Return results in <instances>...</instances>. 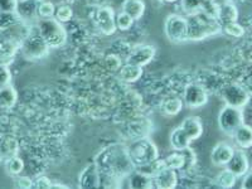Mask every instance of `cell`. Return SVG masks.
I'll list each match as a JSON object with an SVG mask.
<instances>
[{
    "mask_svg": "<svg viewBox=\"0 0 252 189\" xmlns=\"http://www.w3.org/2000/svg\"><path fill=\"white\" fill-rule=\"evenodd\" d=\"M94 163L98 165L101 174L114 179H123L129 177L135 169L134 164L127 153V148L121 144H114L98 153Z\"/></svg>",
    "mask_w": 252,
    "mask_h": 189,
    "instance_id": "obj_1",
    "label": "cell"
},
{
    "mask_svg": "<svg viewBox=\"0 0 252 189\" xmlns=\"http://www.w3.org/2000/svg\"><path fill=\"white\" fill-rule=\"evenodd\" d=\"M27 33L26 23H20L10 29H0V64L9 66L14 61Z\"/></svg>",
    "mask_w": 252,
    "mask_h": 189,
    "instance_id": "obj_2",
    "label": "cell"
},
{
    "mask_svg": "<svg viewBox=\"0 0 252 189\" xmlns=\"http://www.w3.org/2000/svg\"><path fill=\"white\" fill-rule=\"evenodd\" d=\"M187 18H188V40L198 42L222 32V26L218 19L207 17L203 13H195Z\"/></svg>",
    "mask_w": 252,
    "mask_h": 189,
    "instance_id": "obj_3",
    "label": "cell"
},
{
    "mask_svg": "<svg viewBox=\"0 0 252 189\" xmlns=\"http://www.w3.org/2000/svg\"><path fill=\"white\" fill-rule=\"evenodd\" d=\"M127 153L135 168H143L159 159V150L148 136L135 139L127 146Z\"/></svg>",
    "mask_w": 252,
    "mask_h": 189,
    "instance_id": "obj_4",
    "label": "cell"
},
{
    "mask_svg": "<svg viewBox=\"0 0 252 189\" xmlns=\"http://www.w3.org/2000/svg\"><path fill=\"white\" fill-rule=\"evenodd\" d=\"M38 33L51 49L61 48L67 42V31L56 18L40 19L38 23Z\"/></svg>",
    "mask_w": 252,
    "mask_h": 189,
    "instance_id": "obj_5",
    "label": "cell"
},
{
    "mask_svg": "<svg viewBox=\"0 0 252 189\" xmlns=\"http://www.w3.org/2000/svg\"><path fill=\"white\" fill-rule=\"evenodd\" d=\"M49 49L51 48L44 42L43 38L40 37L39 33L35 34L33 32H28L20 43L19 51L27 61L37 62L49 55Z\"/></svg>",
    "mask_w": 252,
    "mask_h": 189,
    "instance_id": "obj_6",
    "label": "cell"
},
{
    "mask_svg": "<svg viewBox=\"0 0 252 189\" xmlns=\"http://www.w3.org/2000/svg\"><path fill=\"white\" fill-rule=\"evenodd\" d=\"M165 37L172 43H183L188 40V18L183 15L170 14L164 23Z\"/></svg>",
    "mask_w": 252,
    "mask_h": 189,
    "instance_id": "obj_7",
    "label": "cell"
},
{
    "mask_svg": "<svg viewBox=\"0 0 252 189\" xmlns=\"http://www.w3.org/2000/svg\"><path fill=\"white\" fill-rule=\"evenodd\" d=\"M218 127L220 131L227 135H232L242 124H245V118L242 109L226 105L222 107L217 118Z\"/></svg>",
    "mask_w": 252,
    "mask_h": 189,
    "instance_id": "obj_8",
    "label": "cell"
},
{
    "mask_svg": "<svg viewBox=\"0 0 252 189\" xmlns=\"http://www.w3.org/2000/svg\"><path fill=\"white\" fill-rule=\"evenodd\" d=\"M222 98L226 105L244 109L250 102V92L238 83H229L222 89Z\"/></svg>",
    "mask_w": 252,
    "mask_h": 189,
    "instance_id": "obj_9",
    "label": "cell"
},
{
    "mask_svg": "<svg viewBox=\"0 0 252 189\" xmlns=\"http://www.w3.org/2000/svg\"><path fill=\"white\" fill-rule=\"evenodd\" d=\"M94 23L105 35H112L116 32V14L111 6H100L94 12Z\"/></svg>",
    "mask_w": 252,
    "mask_h": 189,
    "instance_id": "obj_10",
    "label": "cell"
},
{
    "mask_svg": "<svg viewBox=\"0 0 252 189\" xmlns=\"http://www.w3.org/2000/svg\"><path fill=\"white\" fill-rule=\"evenodd\" d=\"M183 102L190 109H199L208 102V92L198 83H189L184 89Z\"/></svg>",
    "mask_w": 252,
    "mask_h": 189,
    "instance_id": "obj_11",
    "label": "cell"
},
{
    "mask_svg": "<svg viewBox=\"0 0 252 189\" xmlns=\"http://www.w3.org/2000/svg\"><path fill=\"white\" fill-rule=\"evenodd\" d=\"M155 53H157V49H155L154 46H150V44H139V46L134 47L131 49L126 62L134 63L136 66L145 67L146 64H149L154 60Z\"/></svg>",
    "mask_w": 252,
    "mask_h": 189,
    "instance_id": "obj_12",
    "label": "cell"
},
{
    "mask_svg": "<svg viewBox=\"0 0 252 189\" xmlns=\"http://www.w3.org/2000/svg\"><path fill=\"white\" fill-rule=\"evenodd\" d=\"M154 188L159 189H173L178 184L177 170L170 169L168 166H163L152 177Z\"/></svg>",
    "mask_w": 252,
    "mask_h": 189,
    "instance_id": "obj_13",
    "label": "cell"
},
{
    "mask_svg": "<svg viewBox=\"0 0 252 189\" xmlns=\"http://www.w3.org/2000/svg\"><path fill=\"white\" fill-rule=\"evenodd\" d=\"M101 186V173L96 163H91L83 168L78 178L80 188H98Z\"/></svg>",
    "mask_w": 252,
    "mask_h": 189,
    "instance_id": "obj_14",
    "label": "cell"
},
{
    "mask_svg": "<svg viewBox=\"0 0 252 189\" xmlns=\"http://www.w3.org/2000/svg\"><path fill=\"white\" fill-rule=\"evenodd\" d=\"M233 153H235V148L229 144L220 141L211 152V160L212 164L216 166H226L228 161L231 160Z\"/></svg>",
    "mask_w": 252,
    "mask_h": 189,
    "instance_id": "obj_15",
    "label": "cell"
},
{
    "mask_svg": "<svg viewBox=\"0 0 252 189\" xmlns=\"http://www.w3.org/2000/svg\"><path fill=\"white\" fill-rule=\"evenodd\" d=\"M227 169H229L237 178L244 177L250 170V161L246 153L242 150H235L231 160L227 164Z\"/></svg>",
    "mask_w": 252,
    "mask_h": 189,
    "instance_id": "obj_16",
    "label": "cell"
},
{
    "mask_svg": "<svg viewBox=\"0 0 252 189\" xmlns=\"http://www.w3.org/2000/svg\"><path fill=\"white\" fill-rule=\"evenodd\" d=\"M179 126L186 131V134L188 135L192 141L199 139L203 134V124H202L201 119H198L197 116L186 118Z\"/></svg>",
    "mask_w": 252,
    "mask_h": 189,
    "instance_id": "obj_17",
    "label": "cell"
},
{
    "mask_svg": "<svg viewBox=\"0 0 252 189\" xmlns=\"http://www.w3.org/2000/svg\"><path fill=\"white\" fill-rule=\"evenodd\" d=\"M143 67L136 66L134 63L126 62L123 63V66L119 69V76L121 80L126 83L138 82L143 76Z\"/></svg>",
    "mask_w": 252,
    "mask_h": 189,
    "instance_id": "obj_18",
    "label": "cell"
},
{
    "mask_svg": "<svg viewBox=\"0 0 252 189\" xmlns=\"http://www.w3.org/2000/svg\"><path fill=\"white\" fill-rule=\"evenodd\" d=\"M145 3L144 0H124L121 4V10L129 14L132 19L140 20L145 14Z\"/></svg>",
    "mask_w": 252,
    "mask_h": 189,
    "instance_id": "obj_19",
    "label": "cell"
},
{
    "mask_svg": "<svg viewBox=\"0 0 252 189\" xmlns=\"http://www.w3.org/2000/svg\"><path fill=\"white\" fill-rule=\"evenodd\" d=\"M169 143L173 149L178 150V152H182V150L188 149L190 143H192V140H190V138L186 134V131L182 129L181 126H178V127H175V129L170 132Z\"/></svg>",
    "mask_w": 252,
    "mask_h": 189,
    "instance_id": "obj_20",
    "label": "cell"
},
{
    "mask_svg": "<svg viewBox=\"0 0 252 189\" xmlns=\"http://www.w3.org/2000/svg\"><path fill=\"white\" fill-rule=\"evenodd\" d=\"M233 140L241 149H249L252 146V126L242 124V125L232 134Z\"/></svg>",
    "mask_w": 252,
    "mask_h": 189,
    "instance_id": "obj_21",
    "label": "cell"
},
{
    "mask_svg": "<svg viewBox=\"0 0 252 189\" xmlns=\"http://www.w3.org/2000/svg\"><path fill=\"white\" fill-rule=\"evenodd\" d=\"M38 0H26V1H18V6L15 13L18 17L22 20L27 22V20L34 19L37 17V6Z\"/></svg>",
    "mask_w": 252,
    "mask_h": 189,
    "instance_id": "obj_22",
    "label": "cell"
},
{
    "mask_svg": "<svg viewBox=\"0 0 252 189\" xmlns=\"http://www.w3.org/2000/svg\"><path fill=\"white\" fill-rule=\"evenodd\" d=\"M18 101V92L12 85L0 89V109L10 110Z\"/></svg>",
    "mask_w": 252,
    "mask_h": 189,
    "instance_id": "obj_23",
    "label": "cell"
},
{
    "mask_svg": "<svg viewBox=\"0 0 252 189\" xmlns=\"http://www.w3.org/2000/svg\"><path fill=\"white\" fill-rule=\"evenodd\" d=\"M19 152V143L12 135H5L0 139V153L3 155L4 160L8 158L18 155Z\"/></svg>",
    "mask_w": 252,
    "mask_h": 189,
    "instance_id": "obj_24",
    "label": "cell"
},
{
    "mask_svg": "<svg viewBox=\"0 0 252 189\" xmlns=\"http://www.w3.org/2000/svg\"><path fill=\"white\" fill-rule=\"evenodd\" d=\"M129 187L130 188H154L153 186V179L150 175L145 174L141 170H132L129 177Z\"/></svg>",
    "mask_w": 252,
    "mask_h": 189,
    "instance_id": "obj_25",
    "label": "cell"
},
{
    "mask_svg": "<svg viewBox=\"0 0 252 189\" xmlns=\"http://www.w3.org/2000/svg\"><path fill=\"white\" fill-rule=\"evenodd\" d=\"M217 19L220 23V26L226 23H231V22H237L238 10L235 4H233V1H229V3L218 8Z\"/></svg>",
    "mask_w": 252,
    "mask_h": 189,
    "instance_id": "obj_26",
    "label": "cell"
},
{
    "mask_svg": "<svg viewBox=\"0 0 252 189\" xmlns=\"http://www.w3.org/2000/svg\"><path fill=\"white\" fill-rule=\"evenodd\" d=\"M187 158L188 157L184 154V150H182V152L175 150L174 153H172V154H169L168 157L164 158L163 160L165 166H168L170 169L181 170L187 166Z\"/></svg>",
    "mask_w": 252,
    "mask_h": 189,
    "instance_id": "obj_27",
    "label": "cell"
},
{
    "mask_svg": "<svg viewBox=\"0 0 252 189\" xmlns=\"http://www.w3.org/2000/svg\"><path fill=\"white\" fill-rule=\"evenodd\" d=\"M183 100L179 97H172L161 103V112L166 116H177L183 109Z\"/></svg>",
    "mask_w": 252,
    "mask_h": 189,
    "instance_id": "obj_28",
    "label": "cell"
},
{
    "mask_svg": "<svg viewBox=\"0 0 252 189\" xmlns=\"http://www.w3.org/2000/svg\"><path fill=\"white\" fill-rule=\"evenodd\" d=\"M4 168H5V172L12 177H18L20 173L23 172L24 169V161L22 158H19L18 155H14L12 158H8L4 160Z\"/></svg>",
    "mask_w": 252,
    "mask_h": 189,
    "instance_id": "obj_29",
    "label": "cell"
},
{
    "mask_svg": "<svg viewBox=\"0 0 252 189\" xmlns=\"http://www.w3.org/2000/svg\"><path fill=\"white\" fill-rule=\"evenodd\" d=\"M237 181V177L233 174L229 169H223L220 170V173L216 177V184H217L220 188H233Z\"/></svg>",
    "mask_w": 252,
    "mask_h": 189,
    "instance_id": "obj_30",
    "label": "cell"
},
{
    "mask_svg": "<svg viewBox=\"0 0 252 189\" xmlns=\"http://www.w3.org/2000/svg\"><path fill=\"white\" fill-rule=\"evenodd\" d=\"M20 23H26L24 20L18 17L17 13L0 12V29H10Z\"/></svg>",
    "mask_w": 252,
    "mask_h": 189,
    "instance_id": "obj_31",
    "label": "cell"
},
{
    "mask_svg": "<svg viewBox=\"0 0 252 189\" xmlns=\"http://www.w3.org/2000/svg\"><path fill=\"white\" fill-rule=\"evenodd\" d=\"M56 13L55 4L47 0H40L37 6V17L39 19H47V18H53Z\"/></svg>",
    "mask_w": 252,
    "mask_h": 189,
    "instance_id": "obj_32",
    "label": "cell"
},
{
    "mask_svg": "<svg viewBox=\"0 0 252 189\" xmlns=\"http://www.w3.org/2000/svg\"><path fill=\"white\" fill-rule=\"evenodd\" d=\"M222 32L224 34L229 35L233 38H240L245 34L244 27L238 24L237 22H231V23L222 24Z\"/></svg>",
    "mask_w": 252,
    "mask_h": 189,
    "instance_id": "obj_33",
    "label": "cell"
},
{
    "mask_svg": "<svg viewBox=\"0 0 252 189\" xmlns=\"http://www.w3.org/2000/svg\"><path fill=\"white\" fill-rule=\"evenodd\" d=\"M134 22L135 20L129 14H126L125 12H123V10L119 14H116V27H118L119 31H129V29H131Z\"/></svg>",
    "mask_w": 252,
    "mask_h": 189,
    "instance_id": "obj_34",
    "label": "cell"
},
{
    "mask_svg": "<svg viewBox=\"0 0 252 189\" xmlns=\"http://www.w3.org/2000/svg\"><path fill=\"white\" fill-rule=\"evenodd\" d=\"M73 17V10H72L71 6L68 5H60L56 9L55 18L61 22V23H68L69 20Z\"/></svg>",
    "mask_w": 252,
    "mask_h": 189,
    "instance_id": "obj_35",
    "label": "cell"
},
{
    "mask_svg": "<svg viewBox=\"0 0 252 189\" xmlns=\"http://www.w3.org/2000/svg\"><path fill=\"white\" fill-rule=\"evenodd\" d=\"M149 123V121H135L134 124L131 125L130 130H131V134L134 136V139L138 138H144V136H148V127L145 129L146 124Z\"/></svg>",
    "mask_w": 252,
    "mask_h": 189,
    "instance_id": "obj_36",
    "label": "cell"
},
{
    "mask_svg": "<svg viewBox=\"0 0 252 189\" xmlns=\"http://www.w3.org/2000/svg\"><path fill=\"white\" fill-rule=\"evenodd\" d=\"M105 66L109 71L111 72H119L120 67L123 66V62H121L120 57L118 55H109L105 58Z\"/></svg>",
    "mask_w": 252,
    "mask_h": 189,
    "instance_id": "obj_37",
    "label": "cell"
},
{
    "mask_svg": "<svg viewBox=\"0 0 252 189\" xmlns=\"http://www.w3.org/2000/svg\"><path fill=\"white\" fill-rule=\"evenodd\" d=\"M182 5L188 15L195 14L201 10V0H182Z\"/></svg>",
    "mask_w": 252,
    "mask_h": 189,
    "instance_id": "obj_38",
    "label": "cell"
},
{
    "mask_svg": "<svg viewBox=\"0 0 252 189\" xmlns=\"http://www.w3.org/2000/svg\"><path fill=\"white\" fill-rule=\"evenodd\" d=\"M12 82V72L5 64H0V89L10 85Z\"/></svg>",
    "mask_w": 252,
    "mask_h": 189,
    "instance_id": "obj_39",
    "label": "cell"
},
{
    "mask_svg": "<svg viewBox=\"0 0 252 189\" xmlns=\"http://www.w3.org/2000/svg\"><path fill=\"white\" fill-rule=\"evenodd\" d=\"M18 0H0V12L15 13Z\"/></svg>",
    "mask_w": 252,
    "mask_h": 189,
    "instance_id": "obj_40",
    "label": "cell"
},
{
    "mask_svg": "<svg viewBox=\"0 0 252 189\" xmlns=\"http://www.w3.org/2000/svg\"><path fill=\"white\" fill-rule=\"evenodd\" d=\"M15 186L20 189H31L34 187V181H32L29 177H18Z\"/></svg>",
    "mask_w": 252,
    "mask_h": 189,
    "instance_id": "obj_41",
    "label": "cell"
},
{
    "mask_svg": "<svg viewBox=\"0 0 252 189\" xmlns=\"http://www.w3.org/2000/svg\"><path fill=\"white\" fill-rule=\"evenodd\" d=\"M53 186V182L47 177H39L37 178L34 181V188H39V189H49L52 188Z\"/></svg>",
    "mask_w": 252,
    "mask_h": 189,
    "instance_id": "obj_42",
    "label": "cell"
},
{
    "mask_svg": "<svg viewBox=\"0 0 252 189\" xmlns=\"http://www.w3.org/2000/svg\"><path fill=\"white\" fill-rule=\"evenodd\" d=\"M241 187L244 189H252V170H249V172L244 175V179H242Z\"/></svg>",
    "mask_w": 252,
    "mask_h": 189,
    "instance_id": "obj_43",
    "label": "cell"
},
{
    "mask_svg": "<svg viewBox=\"0 0 252 189\" xmlns=\"http://www.w3.org/2000/svg\"><path fill=\"white\" fill-rule=\"evenodd\" d=\"M229 1H232V0H215V3L217 4L218 8H220V6H222V5H224V4L229 3Z\"/></svg>",
    "mask_w": 252,
    "mask_h": 189,
    "instance_id": "obj_44",
    "label": "cell"
},
{
    "mask_svg": "<svg viewBox=\"0 0 252 189\" xmlns=\"http://www.w3.org/2000/svg\"><path fill=\"white\" fill-rule=\"evenodd\" d=\"M245 89L247 90V91L250 92V94H252V78L250 81H247V83H246V87H245Z\"/></svg>",
    "mask_w": 252,
    "mask_h": 189,
    "instance_id": "obj_45",
    "label": "cell"
},
{
    "mask_svg": "<svg viewBox=\"0 0 252 189\" xmlns=\"http://www.w3.org/2000/svg\"><path fill=\"white\" fill-rule=\"evenodd\" d=\"M52 188H68L67 186H63V184H58V183H53Z\"/></svg>",
    "mask_w": 252,
    "mask_h": 189,
    "instance_id": "obj_46",
    "label": "cell"
},
{
    "mask_svg": "<svg viewBox=\"0 0 252 189\" xmlns=\"http://www.w3.org/2000/svg\"><path fill=\"white\" fill-rule=\"evenodd\" d=\"M159 1H166V3H174V1H178V0H159Z\"/></svg>",
    "mask_w": 252,
    "mask_h": 189,
    "instance_id": "obj_47",
    "label": "cell"
},
{
    "mask_svg": "<svg viewBox=\"0 0 252 189\" xmlns=\"http://www.w3.org/2000/svg\"><path fill=\"white\" fill-rule=\"evenodd\" d=\"M3 160H4V158H3V155H1V153H0V163H1Z\"/></svg>",
    "mask_w": 252,
    "mask_h": 189,
    "instance_id": "obj_48",
    "label": "cell"
},
{
    "mask_svg": "<svg viewBox=\"0 0 252 189\" xmlns=\"http://www.w3.org/2000/svg\"><path fill=\"white\" fill-rule=\"evenodd\" d=\"M18 1H26V0H18Z\"/></svg>",
    "mask_w": 252,
    "mask_h": 189,
    "instance_id": "obj_49",
    "label": "cell"
}]
</instances>
